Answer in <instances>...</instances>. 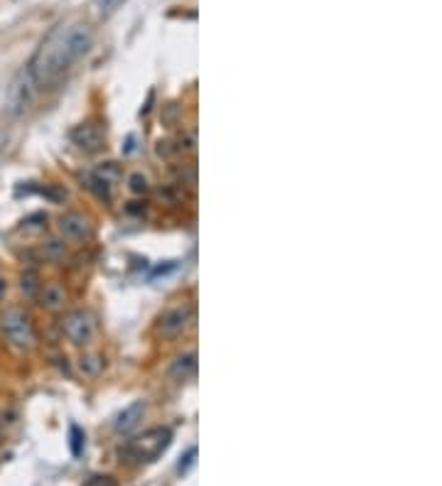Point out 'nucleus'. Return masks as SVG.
<instances>
[{
    "label": "nucleus",
    "instance_id": "20",
    "mask_svg": "<svg viewBox=\"0 0 442 486\" xmlns=\"http://www.w3.org/2000/svg\"><path fill=\"white\" fill-rule=\"evenodd\" d=\"M88 486H118L113 476H91L88 479Z\"/></svg>",
    "mask_w": 442,
    "mask_h": 486
},
{
    "label": "nucleus",
    "instance_id": "3",
    "mask_svg": "<svg viewBox=\"0 0 442 486\" xmlns=\"http://www.w3.org/2000/svg\"><path fill=\"white\" fill-rule=\"evenodd\" d=\"M0 332H3L8 344L12 349H20V352H29L37 344L35 322L23 307H8L0 315Z\"/></svg>",
    "mask_w": 442,
    "mask_h": 486
},
{
    "label": "nucleus",
    "instance_id": "16",
    "mask_svg": "<svg viewBox=\"0 0 442 486\" xmlns=\"http://www.w3.org/2000/svg\"><path fill=\"white\" fill-rule=\"evenodd\" d=\"M42 253H45V258L47 260H52V263H57V260H62V258L66 256V246L64 241H57V239H49L45 246H42Z\"/></svg>",
    "mask_w": 442,
    "mask_h": 486
},
{
    "label": "nucleus",
    "instance_id": "11",
    "mask_svg": "<svg viewBox=\"0 0 442 486\" xmlns=\"http://www.w3.org/2000/svg\"><path fill=\"white\" fill-rule=\"evenodd\" d=\"M197 371V354L189 352V354H182V356H177L170 366V376L175 381H187L189 376Z\"/></svg>",
    "mask_w": 442,
    "mask_h": 486
},
{
    "label": "nucleus",
    "instance_id": "21",
    "mask_svg": "<svg viewBox=\"0 0 442 486\" xmlns=\"http://www.w3.org/2000/svg\"><path fill=\"white\" fill-rule=\"evenodd\" d=\"M195 454H197L195 450H189V452H187V457H184V459H187V462H184V464H180V472H187V467H189V464L195 462Z\"/></svg>",
    "mask_w": 442,
    "mask_h": 486
},
{
    "label": "nucleus",
    "instance_id": "1",
    "mask_svg": "<svg viewBox=\"0 0 442 486\" xmlns=\"http://www.w3.org/2000/svg\"><path fill=\"white\" fill-rule=\"evenodd\" d=\"M91 45H94L91 25L74 23L66 25V27H57L37 49L27 74L32 77L35 86H49V84L64 77V71H69L77 64Z\"/></svg>",
    "mask_w": 442,
    "mask_h": 486
},
{
    "label": "nucleus",
    "instance_id": "2",
    "mask_svg": "<svg viewBox=\"0 0 442 486\" xmlns=\"http://www.w3.org/2000/svg\"><path fill=\"white\" fill-rule=\"evenodd\" d=\"M172 442V433L167 428H150L143 435L133 437L128 445L121 450V457L125 462H155V459L162 454V452L170 447Z\"/></svg>",
    "mask_w": 442,
    "mask_h": 486
},
{
    "label": "nucleus",
    "instance_id": "17",
    "mask_svg": "<svg viewBox=\"0 0 442 486\" xmlns=\"http://www.w3.org/2000/svg\"><path fill=\"white\" fill-rule=\"evenodd\" d=\"M128 192L130 194H147L150 192V180L143 172H130L128 175Z\"/></svg>",
    "mask_w": 442,
    "mask_h": 486
},
{
    "label": "nucleus",
    "instance_id": "8",
    "mask_svg": "<svg viewBox=\"0 0 442 486\" xmlns=\"http://www.w3.org/2000/svg\"><path fill=\"white\" fill-rule=\"evenodd\" d=\"M37 300H40L42 310L47 312H62L66 305V300H69V295H66L64 285L57 280H49V282H42L40 293H37Z\"/></svg>",
    "mask_w": 442,
    "mask_h": 486
},
{
    "label": "nucleus",
    "instance_id": "9",
    "mask_svg": "<svg viewBox=\"0 0 442 486\" xmlns=\"http://www.w3.org/2000/svg\"><path fill=\"white\" fill-rule=\"evenodd\" d=\"M32 86H35V82H32V77L29 74H20L18 79H15V84L10 86V96H8V104H10V111L18 116V113H23L25 108H27L29 99H32Z\"/></svg>",
    "mask_w": 442,
    "mask_h": 486
},
{
    "label": "nucleus",
    "instance_id": "7",
    "mask_svg": "<svg viewBox=\"0 0 442 486\" xmlns=\"http://www.w3.org/2000/svg\"><path fill=\"white\" fill-rule=\"evenodd\" d=\"M71 141H74V145L82 147L84 153H96V150H101L103 141H106V133H103V128L99 123L88 121V123H82L71 130Z\"/></svg>",
    "mask_w": 442,
    "mask_h": 486
},
{
    "label": "nucleus",
    "instance_id": "13",
    "mask_svg": "<svg viewBox=\"0 0 442 486\" xmlns=\"http://www.w3.org/2000/svg\"><path fill=\"white\" fill-rule=\"evenodd\" d=\"M106 366V359L101 356V354H84L79 359V369H82L84 376H99Z\"/></svg>",
    "mask_w": 442,
    "mask_h": 486
},
{
    "label": "nucleus",
    "instance_id": "14",
    "mask_svg": "<svg viewBox=\"0 0 442 486\" xmlns=\"http://www.w3.org/2000/svg\"><path fill=\"white\" fill-rule=\"evenodd\" d=\"M94 175L101 177L103 182H108L111 187H116L118 182H121V177H123V172H121V165L118 162H103L101 167H96Z\"/></svg>",
    "mask_w": 442,
    "mask_h": 486
},
{
    "label": "nucleus",
    "instance_id": "5",
    "mask_svg": "<svg viewBox=\"0 0 442 486\" xmlns=\"http://www.w3.org/2000/svg\"><path fill=\"white\" fill-rule=\"evenodd\" d=\"M62 332L74 346H88L96 339V322L88 312L74 310L62 319Z\"/></svg>",
    "mask_w": 442,
    "mask_h": 486
},
{
    "label": "nucleus",
    "instance_id": "12",
    "mask_svg": "<svg viewBox=\"0 0 442 486\" xmlns=\"http://www.w3.org/2000/svg\"><path fill=\"white\" fill-rule=\"evenodd\" d=\"M40 287H42V278H40V273H37V270L27 268V270H23V273H20V293H23L27 300H37Z\"/></svg>",
    "mask_w": 442,
    "mask_h": 486
},
{
    "label": "nucleus",
    "instance_id": "6",
    "mask_svg": "<svg viewBox=\"0 0 442 486\" xmlns=\"http://www.w3.org/2000/svg\"><path fill=\"white\" fill-rule=\"evenodd\" d=\"M59 234L69 241H88L94 236V223L82 211H66L59 219Z\"/></svg>",
    "mask_w": 442,
    "mask_h": 486
},
{
    "label": "nucleus",
    "instance_id": "19",
    "mask_svg": "<svg viewBox=\"0 0 442 486\" xmlns=\"http://www.w3.org/2000/svg\"><path fill=\"white\" fill-rule=\"evenodd\" d=\"M82 442H84L82 430L74 425V428H71V452H74V457H79V454H82Z\"/></svg>",
    "mask_w": 442,
    "mask_h": 486
},
{
    "label": "nucleus",
    "instance_id": "4",
    "mask_svg": "<svg viewBox=\"0 0 442 486\" xmlns=\"http://www.w3.org/2000/svg\"><path fill=\"white\" fill-rule=\"evenodd\" d=\"M197 319V310L192 302H180V305L170 307L162 312V317L158 319V334L162 339H177L182 337Z\"/></svg>",
    "mask_w": 442,
    "mask_h": 486
},
{
    "label": "nucleus",
    "instance_id": "15",
    "mask_svg": "<svg viewBox=\"0 0 442 486\" xmlns=\"http://www.w3.org/2000/svg\"><path fill=\"white\" fill-rule=\"evenodd\" d=\"M86 180H88L86 187L91 189V192H94L101 202H111V192H113V187H111V184H108V182H103V180H101V177H96L94 172H91V175H88Z\"/></svg>",
    "mask_w": 442,
    "mask_h": 486
},
{
    "label": "nucleus",
    "instance_id": "22",
    "mask_svg": "<svg viewBox=\"0 0 442 486\" xmlns=\"http://www.w3.org/2000/svg\"><path fill=\"white\" fill-rule=\"evenodd\" d=\"M5 293H8V280L5 278H0V300L5 297Z\"/></svg>",
    "mask_w": 442,
    "mask_h": 486
},
{
    "label": "nucleus",
    "instance_id": "10",
    "mask_svg": "<svg viewBox=\"0 0 442 486\" xmlns=\"http://www.w3.org/2000/svg\"><path fill=\"white\" fill-rule=\"evenodd\" d=\"M143 417H145V403H143V400H136V403H130L128 408L116 417L113 428H116V433L125 435V433H130V430H136L138 425H140Z\"/></svg>",
    "mask_w": 442,
    "mask_h": 486
},
{
    "label": "nucleus",
    "instance_id": "18",
    "mask_svg": "<svg viewBox=\"0 0 442 486\" xmlns=\"http://www.w3.org/2000/svg\"><path fill=\"white\" fill-rule=\"evenodd\" d=\"M94 5L101 15H111L113 10H118V5H123V0H94Z\"/></svg>",
    "mask_w": 442,
    "mask_h": 486
}]
</instances>
